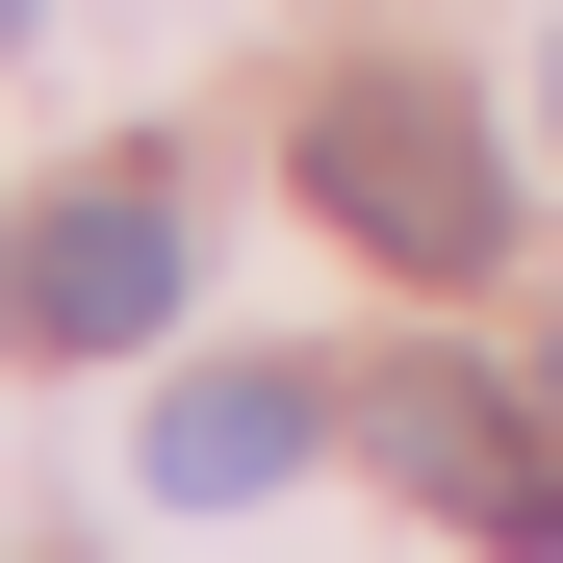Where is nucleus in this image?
Here are the masks:
<instances>
[{
    "label": "nucleus",
    "mask_w": 563,
    "mask_h": 563,
    "mask_svg": "<svg viewBox=\"0 0 563 563\" xmlns=\"http://www.w3.org/2000/svg\"><path fill=\"white\" fill-rule=\"evenodd\" d=\"M0 26H26V0H0Z\"/></svg>",
    "instance_id": "nucleus-8"
},
{
    "label": "nucleus",
    "mask_w": 563,
    "mask_h": 563,
    "mask_svg": "<svg viewBox=\"0 0 563 563\" xmlns=\"http://www.w3.org/2000/svg\"><path fill=\"white\" fill-rule=\"evenodd\" d=\"M385 461H410V487L487 538V563H538V538H563V461H538V410H512V385H461V358H385Z\"/></svg>",
    "instance_id": "nucleus-3"
},
{
    "label": "nucleus",
    "mask_w": 563,
    "mask_h": 563,
    "mask_svg": "<svg viewBox=\"0 0 563 563\" xmlns=\"http://www.w3.org/2000/svg\"><path fill=\"white\" fill-rule=\"evenodd\" d=\"M308 206L358 256H410V282H487L512 256V179H487V129H461L435 77H333L308 103Z\"/></svg>",
    "instance_id": "nucleus-1"
},
{
    "label": "nucleus",
    "mask_w": 563,
    "mask_h": 563,
    "mask_svg": "<svg viewBox=\"0 0 563 563\" xmlns=\"http://www.w3.org/2000/svg\"><path fill=\"white\" fill-rule=\"evenodd\" d=\"M0 308H26V256H0Z\"/></svg>",
    "instance_id": "nucleus-6"
},
{
    "label": "nucleus",
    "mask_w": 563,
    "mask_h": 563,
    "mask_svg": "<svg viewBox=\"0 0 563 563\" xmlns=\"http://www.w3.org/2000/svg\"><path fill=\"white\" fill-rule=\"evenodd\" d=\"M538 103H563V52H538Z\"/></svg>",
    "instance_id": "nucleus-7"
},
{
    "label": "nucleus",
    "mask_w": 563,
    "mask_h": 563,
    "mask_svg": "<svg viewBox=\"0 0 563 563\" xmlns=\"http://www.w3.org/2000/svg\"><path fill=\"white\" fill-rule=\"evenodd\" d=\"M538 410H563V333H538Z\"/></svg>",
    "instance_id": "nucleus-5"
},
{
    "label": "nucleus",
    "mask_w": 563,
    "mask_h": 563,
    "mask_svg": "<svg viewBox=\"0 0 563 563\" xmlns=\"http://www.w3.org/2000/svg\"><path fill=\"white\" fill-rule=\"evenodd\" d=\"M308 435H333V385H308V358H206V385H154L129 487H154V512H256V487H282Z\"/></svg>",
    "instance_id": "nucleus-4"
},
{
    "label": "nucleus",
    "mask_w": 563,
    "mask_h": 563,
    "mask_svg": "<svg viewBox=\"0 0 563 563\" xmlns=\"http://www.w3.org/2000/svg\"><path fill=\"white\" fill-rule=\"evenodd\" d=\"M179 282H206V231H179L154 179H77V206L26 231V333H52V358H154Z\"/></svg>",
    "instance_id": "nucleus-2"
}]
</instances>
